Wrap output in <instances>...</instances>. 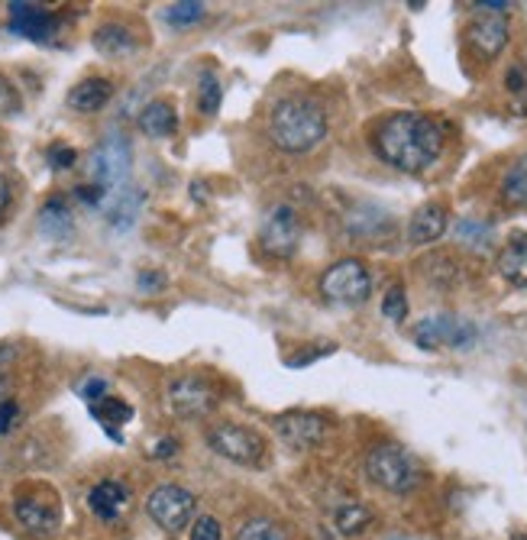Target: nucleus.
Segmentation results:
<instances>
[{
    "mask_svg": "<svg viewBox=\"0 0 527 540\" xmlns=\"http://www.w3.org/2000/svg\"><path fill=\"white\" fill-rule=\"evenodd\" d=\"M372 149L376 156L398 172L418 175L427 172L443 152V130L434 117L418 114V110H401V114L385 117L376 133H372Z\"/></svg>",
    "mask_w": 527,
    "mask_h": 540,
    "instance_id": "obj_1",
    "label": "nucleus"
},
{
    "mask_svg": "<svg viewBox=\"0 0 527 540\" xmlns=\"http://www.w3.org/2000/svg\"><path fill=\"white\" fill-rule=\"evenodd\" d=\"M324 136H327V114L317 101L291 94V98H282L272 107L269 140L282 152L301 156V152H311L314 146H321Z\"/></svg>",
    "mask_w": 527,
    "mask_h": 540,
    "instance_id": "obj_2",
    "label": "nucleus"
},
{
    "mask_svg": "<svg viewBox=\"0 0 527 540\" xmlns=\"http://www.w3.org/2000/svg\"><path fill=\"white\" fill-rule=\"evenodd\" d=\"M366 476L385 492L405 495L421 482V469L408 450L395 447V443H379L366 456Z\"/></svg>",
    "mask_w": 527,
    "mask_h": 540,
    "instance_id": "obj_3",
    "label": "nucleus"
},
{
    "mask_svg": "<svg viewBox=\"0 0 527 540\" xmlns=\"http://www.w3.org/2000/svg\"><path fill=\"white\" fill-rule=\"evenodd\" d=\"M130 169H133V146L123 133H107L88 159L91 182L104 191H117L127 185Z\"/></svg>",
    "mask_w": 527,
    "mask_h": 540,
    "instance_id": "obj_4",
    "label": "nucleus"
},
{
    "mask_svg": "<svg viewBox=\"0 0 527 540\" xmlns=\"http://www.w3.org/2000/svg\"><path fill=\"white\" fill-rule=\"evenodd\" d=\"M321 295L340 308H359L372 295V275L359 259H340L321 275Z\"/></svg>",
    "mask_w": 527,
    "mask_h": 540,
    "instance_id": "obj_5",
    "label": "nucleus"
},
{
    "mask_svg": "<svg viewBox=\"0 0 527 540\" xmlns=\"http://www.w3.org/2000/svg\"><path fill=\"white\" fill-rule=\"evenodd\" d=\"M165 401H169L172 414H178V418H185V421H194V418H207V414L220 405V389L207 376L188 372V376H178L169 382Z\"/></svg>",
    "mask_w": 527,
    "mask_h": 540,
    "instance_id": "obj_6",
    "label": "nucleus"
},
{
    "mask_svg": "<svg viewBox=\"0 0 527 540\" xmlns=\"http://www.w3.org/2000/svg\"><path fill=\"white\" fill-rule=\"evenodd\" d=\"M207 443L217 456H224L230 463H240V466H256L266 453V440H262L259 431L253 427H243L237 421H224V424H214L207 431Z\"/></svg>",
    "mask_w": 527,
    "mask_h": 540,
    "instance_id": "obj_7",
    "label": "nucleus"
},
{
    "mask_svg": "<svg viewBox=\"0 0 527 540\" xmlns=\"http://www.w3.org/2000/svg\"><path fill=\"white\" fill-rule=\"evenodd\" d=\"M479 330L473 321H463V317L456 314H431L418 321L414 327V343L421 346V350H443V346H453V350H469V346L476 343Z\"/></svg>",
    "mask_w": 527,
    "mask_h": 540,
    "instance_id": "obj_8",
    "label": "nucleus"
},
{
    "mask_svg": "<svg viewBox=\"0 0 527 540\" xmlns=\"http://www.w3.org/2000/svg\"><path fill=\"white\" fill-rule=\"evenodd\" d=\"M259 243L275 259H291L301 246V220L291 204H275L259 224Z\"/></svg>",
    "mask_w": 527,
    "mask_h": 540,
    "instance_id": "obj_9",
    "label": "nucleus"
},
{
    "mask_svg": "<svg viewBox=\"0 0 527 540\" xmlns=\"http://www.w3.org/2000/svg\"><path fill=\"white\" fill-rule=\"evenodd\" d=\"M146 511H149V518L156 521L162 531L182 534L191 524V518H194V495L188 489H182V486H172V482H165V486L149 492Z\"/></svg>",
    "mask_w": 527,
    "mask_h": 540,
    "instance_id": "obj_10",
    "label": "nucleus"
},
{
    "mask_svg": "<svg viewBox=\"0 0 527 540\" xmlns=\"http://www.w3.org/2000/svg\"><path fill=\"white\" fill-rule=\"evenodd\" d=\"M275 434H279L291 450H314L327 437V418L317 411H288L275 418Z\"/></svg>",
    "mask_w": 527,
    "mask_h": 540,
    "instance_id": "obj_11",
    "label": "nucleus"
},
{
    "mask_svg": "<svg viewBox=\"0 0 527 540\" xmlns=\"http://www.w3.org/2000/svg\"><path fill=\"white\" fill-rule=\"evenodd\" d=\"M10 10V30L23 36V39H33V43H52L59 36V17L52 10L39 7V4H23V0H13L7 4Z\"/></svg>",
    "mask_w": 527,
    "mask_h": 540,
    "instance_id": "obj_12",
    "label": "nucleus"
},
{
    "mask_svg": "<svg viewBox=\"0 0 527 540\" xmlns=\"http://www.w3.org/2000/svg\"><path fill=\"white\" fill-rule=\"evenodd\" d=\"M466 43L479 59L492 62L502 55L508 46V20L498 17V13H479V17L466 26Z\"/></svg>",
    "mask_w": 527,
    "mask_h": 540,
    "instance_id": "obj_13",
    "label": "nucleus"
},
{
    "mask_svg": "<svg viewBox=\"0 0 527 540\" xmlns=\"http://www.w3.org/2000/svg\"><path fill=\"white\" fill-rule=\"evenodd\" d=\"M450 227V214L447 207L431 201V204H421L418 211H414L411 224H408V243L411 246H431L437 243L443 233Z\"/></svg>",
    "mask_w": 527,
    "mask_h": 540,
    "instance_id": "obj_14",
    "label": "nucleus"
},
{
    "mask_svg": "<svg viewBox=\"0 0 527 540\" xmlns=\"http://www.w3.org/2000/svg\"><path fill=\"white\" fill-rule=\"evenodd\" d=\"M13 511H17V521L23 528L36 537H52L59 531V508L52 502H43V498H17Z\"/></svg>",
    "mask_w": 527,
    "mask_h": 540,
    "instance_id": "obj_15",
    "label": "nucleus"
},
{
    "mask_svg": "<svg viewBox=\"0 0 527 540\" xmlns=\"http://www.w3.org/2000/svg\"><path fill=\"white\" fill-rule=\"evenodd\" d=\"M143 204H146V195L140 188H117V191H107V198H104V211H107V220H110V227H117V230H130L136 224V217H140L143 211Z\"/></svg>",
    "mask_w": 527,
    "mask_h": 540,
    "instance_id": "obj_16",
    "label": "nucleus"
},
{
    "mask_svg": "<svg viewBox=\"0 0 527 540\" xmlns=\"http://www.w3.org/2000/svg\"><path fill=\"white\" fill-rule=\"evenodd\" d=\"M495 269L508 285L527 288V233H511L508 243L498 249Z\"/></svg>",
    "mask_w": 527,
    "mask_h": 540,
    "instance_id": "obj_17",
    "label": "nucleus"
},
{
    "mask_svg": "<svg viewBox=\"0 0 527 540\" xmlns=\"http://www.w3.org/2000/svg\"><path fill=\"white\" fill-rule=\"evenodd\" d=\"M346 230L359 240H379L392 233V214L376 204H356L346 217Z\"/></svg>",
    "mask_w": 527,
    "mask_h": 540,
    "instance_id": "obj_18",
    "label": "nucleus"
},
{
    "mask_svg": "<svg viewBox=\"0 0 527 540\" xmlns=\"http://www.w3.org/2000/svg\"><path fill=\"white\" fill-rule=\"evenodd\" d=\"M88 505H91V511L97 518L114 521V518H120V511L130 505V489L123 486V482H117V479L97 482V486L91 489V495H88Z\"/></svg>",
    "mask_w": 527,
    "mask_h": 540,
    "instance_id": "obj_19",
    "label": "nucleus"
},
{
    "mask_svg": "<svg viewBox=\"0 0 527 540\" xmlns=\"http://www.w3.org/2000/svg\"><path fill=\"white\" fill-rule=\"evenodd\" d=\"M110 98H114V85L107 78H85L68 91V107L78 110V114H94L101 110Z\"/></svg>",
    "mask_w": 527,
    "mask_h": 540,
    "instance_id": "obj_20",
    "label": "nucleus"
},
{
    "mask_svg": "<svg viewBox=\"0 0 527 540\" xmlns=\"http://www.w3.org/2000/svg\"><path fill=\"white\" fill-rule=\"evenodd\" d=\"M140 130L152 136V140H165V136H172L178 130V110L162 98L149 101L140 110Z\"/></svg>",
    "mask_w": 527,
    "mask_h": 540,
    "instance_id": "obj_21",
    "label": "nucleus"
},
{
    "mask_svg": "<svg viewBox=\"0 0 527 540\" xmlns=\"http://www.w3.org/2000/svg\"><path fill=\"white\" fill-rule=\"evenodd\" d=\"M453 237H456V243H460V246L473 249V253H489L492 243H495V227L489 224V220L463 217V220H456Z\"/></svg>",
    "mask_w": 527,
    "mask_h": 540,
    "instance_id": "obj_22",
    "label": "nucleus"
},
{
    "mask_svg": "<svg viewBox=\"0 0 527 540\" xmlns=\"http://www.w3.org/2000/svg\"><path fill=\"white\" fill-rule=\"evenodd\" d=\"M94 49L101 55H107V59L130 55L136 49V36L123 23H104L101 30L94 33Z\"/></svg>",
    "mask_w": 527,
    "mask_h": 540,
    "instance_id": "obj_23",
    "label": "nucleus"
},
{
    "mask_svg": "<svg viewBox=\"0 0 527 540\" xmlns=\"http://www.w3.org/2000/svg\"><path fill=\"white\" fill-rule=\"evenodd\" d=\"M39 230H43L49 240L72 237V211H68L59 198H52L49 204H43V211H39Z\"/></svg>",
    "mask_w": 527,
    "mask_h": 540,
    "instance_id": "obj_24",
    "label": "nucleus"
},
{
    "mask_svg": "<svg viewBox=\"0 0 527 540\" xmlns=\"http://www.w3.org/2000/svg\"><path fill=\"white\" fill-rule=\"evenodd\" d=\"M91 414L97 421H101L107 431H110V437H117L120 440V434L114 431L117 424H127L130 418H133V408L127 405L123 398H114V395H104V398H97V401H91Z\"/></svg>",
    "mask_w": 527,
    "mask_h": 540,
    "instance_id": "obj_25",
    "label": "nucleus"
},
{
    "mask_svg": "<svg viewBox=\"0 0 527 540\" xmlns=\"http://www.w3.org/2000/svg\"><path fill=\"white\" fill-rule=\"evenodd\" d=\"M372 524V511L366 505H359V502H346L334 511V528L337 534L343 537H356V534H363L366 528Z\"/></svg>",
    "mask_w": 527,
    "mask_h": 540,
    "instance_id": "obj_26",
    "label": "nucleus"
},
{
    "mask_svg": "<svg viewBox=\"0 0 527 540\" xmlns=\"http://www.w3.org/2000/svg\"><path fill=\"white\" fill-rule=\"evenodd\" d=\"M502 201L508 207H527V156L518 159L502 178Z\"/></svg>",
    "mask_w": 527,
    "mask_h": 540,
    "instance_id": "obj_27",
    "label": "nucleus"
},
{
    "mask_svg": "<svg viewBox=\"0 0 527 540\" xmlns=\"http://www.w3.org/2000/svg\"><path fill=\"white\" fill-rule=\"evenodd\" d=\"M204 13H207V7L198 4V0H178V4H169L162 10V17L172 26H194L204 20Z\"/></svg>",
    "mask_w": 527,
    "mask_h": 540,
    "instance_id": "obj_28",
    "label": "nucleus"
},
{
    "mask_svg": "<svg viewBox=\"0 0 527 540\" xmlns=\"http://www.w3.org/2000/svg\"><path fill=\"white\" fill-rule=\"evenodd\" d=\"M421 269H424V275H427V279H431L434 285H453L456 279H460V266H456V262H453L450 256H443V253L424 259Z\"/></svg>",
    "mask_w": 527,
    "mask_h": 540,
    "instance_id": "obj_29",
    "label": "nucleus"
},
{
    "mask_svg": "<svg viewBox=\"0 0 527 540\" xmlns=\"http://www.w3.org/2000/svg\"><path fill=\"white\" fill-rule=\"evenodd\" d=\"M220 101H224V88H220V78L214 72H204L198 81V107L204 114H217Z\"/></svg>",
    "mask_w": 527,
    "mask_h": 540,
    "instance_id": "obj_30",
    "label": "nucleus"
},
{
    "mask_svg": "<svg viewBox=\"0 0 527 540\" xmlns=\"http://www.w3.org/2000/svg\"><path fill=\"white\" fill-rule=\"evenodd\" d=\"M233 540H285L282 528L269 518H249Z\"/></svg>",
    "mask_w": 527,
    "mask_h": 540,
    "instance_id": "obj_31",
    "label": "nucleus"
},
{
    "mask_svg": "<svg viewBox=\"0 0 527 540\" xmlns=\"http://www.w3.org/2000/svg\"><path fill=\"white\" fill-rule=\"evenodd\" d=\"M382 314L388 317V321H395L401 324L408 317V292H405V285H392L385 292L382 298Z\"/></svg>",
    "mask_w": 527,
    "mask_h": 540,
    "instance_id": "obj_32",
    "label": "nucleus"
},
{
    "mask_svg": "<svg viewBox=\"0 0 527 540\" xmlns=\"http://www.w3.org/2000/svg\"><path fill=\"white\" fill-rule=\"evenodd\" d=\"M20 110H23V98H20L17 85L0 75V117H17Z\"/></svg>",
    "mask_w": 527,
    "mask_h": 540,
    "instance_id": "obj_33",
    "label": "nucleus"
},
{
    "mask_svg": "<svg viewBox=\"0 0 527 540\" xmlns=\"http://www.w3.org/2000/svg\"><path fill=\"white\" fill-rule=\"evenodd\" d=\"M191 540H220V521L211 518V515H204L194 521V528H191Z\"/></svg>",
    "mask_w": 527,
    "mask_h": 540,
    "instance_id": "obj_34",
    "label": "nucleus"
},
{
    "mask_svg": "<svg viewBox=\"0 0 527 540\" xmlns=\"http://www.w3.org/2000/svg\"><path fill=\"white\" fill-rule=\"evenodd\" d=\"M78 159V152L72 146H52L49 149V165L52 169H72Z\"/></svg>",
    "mask_w": 527,
    "mask_h": 540,
    "instance_id": "obj_35",
    "label": "nucleus"
},
{
    "mask_svg": "<svg viewBox=\"0 0 527 540\" xmlns=\"http://www.w3.org/2000/svg\"><path fill=\"white\" fill-rule=\"evenodd\" d=\"M334 350H337L334 343H321V350H308V353L288 356L285 363H288L291 369H298V366H308V363H314V359H321V356H330V353H334Z\"/></svg>",
    "mask_w": 527,
    "mask_h": 540,
    "instance_id": "obj_36",
    "label": "nucleus"
},
{
    "mask_svg": "<svg viewBox=\"0 0 527 540\" xmlns=\"http://www.w3.org/2000/svg\"><path fill=\"white\" fill-rule=\"evenodd\" d=\"M505 88L511 94H527V68L524 65H511L505 75Z\"/></svg>",
    "mask_w": 527,
    "mask_h": 540,
    "instance_id": "obj_37",
    "label": "nucleus"
},
{
    "mask_svg": "<svg viewBox=\"0 0 527 540\" xmlns=\"http://www.w3.org/2000/svg\"><path fill=\"white\" fill-rule=\"evenodd\" d=\"M75 195L85 201V204H104V198H107V191L104 188H97V185H78L75 188Z\"/></svg>",
    "mask_w": 527,
    "mask_h": 540,
    "instance_id": "obj_38",
    "label": "nucleus"
},
{
    "mask_svg": "<svg viewBox=\"0 0 527 540\" xmlns=\"http://www.w3.org/2000/svg\"><path fill=\"white\" fill-rule=\"evenodd\" d=\"M104 395H107V382L104 379H88L85 385H81V398L97 401V398H104Z\"/></svg>",
    "mask_w": 527,
    "mask_h": 540,
    "instance_id": "obj_39",
    "label": "nucleus"
},
{
    "mask_svg": "<svg viewBox=\"0 0 527 540\" xmlns=\"http://www.w3.org/2000/svg\"><path fill=\"white\" fill-rule=\"evenodd\" d=\"M162 285H165V275H159V272L140 275V288H146V292H156V288H162Z\"/></svg>",
    "mask_w": 527,
    "mask_h": 540,
    "instance_id": "obj_40",
    "label": "nucleus"
},
{
    "mask_svg": "<svg viewBox=\"0 0 527 540\" xmlns=\"http://www.w3.org/2000/svg\"><path fill=\"white\" fill-rule=\"evenodd\" d=\"M10 201H13V188H10V182L4 175H0V217L7 214V207H10Z\"/></svg>",
    "mask_w": 527,
    "mask_h": 540,
    "instance_id": "obj_41",
    "label": "nucleus"
},
{
    "mask_svg": "<svg viewBox=\"0 0 527 540\" xmlns=\"http://www.w3.org/2000/svg\"><path fill=\"white\" fill-rule=\"evenodd\" d=\"M476 10L498 13V17H505V10H511V4H505V0H485V4H476Z\"/></svg>",
    "mask_w": 527,
    "mask_h": 540,
    "instance_id": "obj_42",
    "label": "nucleus"
},
{
    "mask_svg": "<svg viewBox=\"0 0 527 540\" xmlns=\"http://www.w3.org/2000/svg\"><path fill=\"white\" fill-rule=\"evenodd\" d=\"M175 450H178V440H159V447L152 450V456H156V460H165V456H175Z\"/></svg>",
    "mask_w": 527,
    "mask_h": 540,
    "instance_id": "obj_43",
    "label": "nucleus"
},
{
    "mask_svg": "<svg viewBox=\"0 0 527 540\" xmlns=\"http://www.w3.org/2000/svg\"><path fill=\"white\" fill-rule=\"evenodd\" d=\"M10 359H13V350H10V346H0V369H4V366L10 363Z\"/></svg>",
    "mask_w": 527,
    "mask_h": 540,
    "instance_id": "obj_44",
    "label": "nucleus"
},
{
    "mask_svg": "<svg viewBox=\"0 0 527 540\" xmlns=\"http://www.w3.org/2000/svg\"><path fill=\"white\" fill-rule=\"evenodd\" d=\"M7 392V379L4 376H0V395H4Z\"/></svg>",
    "mask_w": 527,
    "mask_h": 540,
    "instance_id": "obj_45",
    "label": "nucleus"
},
{
    "mask_svg": "<svg viewBox=\"0 0 527 540\" xmlns=\"http://www.w3.org/2000/svg\"><path fill=\"white\" fill-rule=\"evenodd\" d=\"M515 540H527V534H515Z\"/></svg>",
    "mask_w": 527,
    "mask_h": 540,
    "instance_id": "obj_46",
    "label": "nucleus"
}]
</instances>
